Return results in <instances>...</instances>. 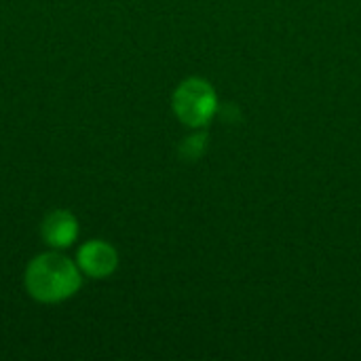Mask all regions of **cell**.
<instances>
[{
  "instance_id": "obj_1",
  "label": "cell",
  "mask_w": 361,
  "mask_h": 361,
  "mask_svg": "<svg viewBox=\"0 0 361 361\" xmlns=\"http://www.w3.org/2000/svg\"><path fill=\"white\" fill-rule=\"evenodd\" d=\"M25 288L40 302H59L80 288L78 269L59 254H40L25 271Z\"/></svg>"
},
{
  "instance_id": "obj_2",
  "label": "cell",
  "mask_w": 361,
  "mask_h": 361,
  "mask_svg": "<svg viewBox=\"0 0 361 361\" xmlns=\"http://www.w3.org/2000/svg\"><path fill=\"white\" fill-rule=\"evenodd\" d=\"M218 99L209 82L201 78L184 80L173 93V112L188 127H203L216 112Z\"/></svg>"
},
{
  "instance_id": "obj_3",
  "label": "cell",
  "mask_w": 361,
  "mask_h": 361,
  "mask_svg": "<svg viewBox=\"0 0 361 361\" xmlns=\"http://www.w3.org/2000/svg\"><path fill=\"white\" fill-rule=\"evenodd\" d=\"M118 264L116 250L104 241H89L78 250V267L89 277H108Z\"/></svg>"
},
{
  "instance_id": "obj_4",
  "label": "cell",
  "mask_w": 361,
  "mask_h": 361,
  "mask_svg": "<svg viewBox=\"0 0 361 361\" xmlns=\"http://www.w3.org/2000/svg\"><path fill=\"white\" fill-rule=\"evenodd\" d=\"M42 239L53 247H68L76 239L78 224L72 214L68 212H53L42 222Z\"/></svg>"
},
{
  "instance_id": "obj_5",
  "label": "cell",
  "mask_w": 361,
  "mask_h": 361,
  "mask_svg": "<svg viewBox=\"0 0 361 361\" xmlns=\"http://www.w3.org/2000/svg\"><path fill=\"white\" fill-rule=\"evenodd\" d=\"M205 148V135H192V137H186L184 144H182V157L186 159H197Z\"/></svg>"
}]
</instances>
